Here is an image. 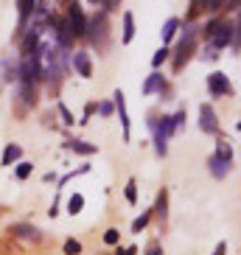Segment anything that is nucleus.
Returning <instances> with one entry per match:
<instances>
[{"label":"nucleus","instance_id":"423d86ee","mask_svg":"<svg viewBox=\"0 0 241 255\" xmlns=\"http://www.w3.org/2000/svg\"><path fill=\"white\" fill-rule=\"evenodd\" d=\"M208 90L216 98H222V96H230L233 93V84H230V79L225 73H211L208 76Z\"/></svg>","mask_w":241,"mask_h":255},{"label":"nucleus","instance_id":"c9c22d12","mask_svg":"<svg viewBox=\"0 0 241 255\" xmlns=\"http://www.w3.org/2000/svg\"><path fill=\"white\" fill-rule=\"evenodd\" d=\"M227 253V244H225V241H222V244H216V253H213V255H225Z\"/></svg>","mask_w":241,"mask_h":255},{"label":"nucleus","instance_id":"7c9ffc66","mask_svg":"<svg viewBox=\"0 0 241 255\" xmlns=\"http://www.w3.org/2000/svg\"><path fill=\"white\" fill-rule=\"evenodd\" d=\"M225 6H227V0H211V6L208 8H211V11H222Z\"/></svg>","mask_w":241,"mask_h":255},{"label":"nucleus","instance_id":"6ab92c4d","mask_svg":"<svg viewBox=\"0 0 241 255\" xmlns=\"http://www.w3.org/2000/svg\"><path fill=\"white\" fill-rule=\"evenodd\" d=\"M68 149L76 151V154H96V146L84 140H68Z\"/></svg>","mask_w":241,"mask_h":255},{"label":"nucleus","instance_id":"cd10ccee","mask_svg":"<svg viewBox=\"0 0 241 255\" xmlns=\"http://www.w3.org/2000/svg\"><path fill=\"white\" fill-rule=\"evenodd\" d=\"M79 253H82V244L79 241H73V239L65 241V255H79Z\"/></svg>","mask_w":241,"mask_h":255},{"label":"nucleus","instance_id":"6e6552de","mask_svg":"<svg viewBox=\"0 0 241 255\" xmlns=\"http://www.w3.org/2000/svg\"><path fill=\"white\" fill-rule=\"evenodd\" d=\"M115 107H118V121L120 129H123V140H129V110H126V98H123V90H115Z\"/></svg>","mask_w":241,"mask_h":255},{"label":"nucleus","instance_id":"f257e3e1","mask_svg":"<svg viewBox=\"0 0 241 255\" xmlns=\"http://www.w3.org/2000/svg\"><path fill=\"white\" fill-rule=\"evenodd\" d=\"M239 23H225V20H213V23H208L202 28V37L208 39V45L213 48V51H222V48L230 45V39H233V31Z\"/></svg>","mask_w":241,"mask_h":255},{"label":"nucleus","instance_id":"f8f14e48","mask_svg":"<svg viewBox=\"0 0 241 255\" xmlns=\"http://www.w3.org/2000/svg\"><path fill=\"white\" fill-rule=\"evenodd\" d=\"M20 157H23V149H20V143H8L6 149H3V157H0V163H3V165H14Z\"/></svg>","mask_w":241,"mask_h":255},{"label":"nucleus","instance_id":"aec40b11","mask_svg":"<svg viewBox=\"0 0 241 255\" xmlns=\"http://www.w3.org/2000/svg\"><path fill=\"white\" fill-rule=\"evenodd\" d=\"M208 6H211V0H191V8H188V20H194V17H199L202 11H208Z\"/></svg>","mask_w":241,"mask_h":255},{"label":"nucleus","instance_id":"bb28decb","mask_svg":"<svg viewBox=\"0 0 241 255\" xmlns=\"http://www.w3.org/2000/svg\"><path fill=\"white\" fill-rule=\"evenodd\" d=\"M126 202H132V205L137 202V182L135 180L126 182Z\"/></svg>","mask_w":241,"mask_h":255},{"label":"nucleus","instance_id":"4468645a","mask_svg":"<svg viewBox=\"0 0 241 255\" xmlns=\"http://www.w3.org/2000/svg\"><path fill=\"white\" fill-rule=\"evenodd\" d=\"M163 87H166V82H163V76H160L157 70H154V73H151L149 79L143 82V93H146V96H151V93L163 90Z\"/></svg>","mask_w":241,"mask_h":255},{"label":"nucleus","instance_id":"7ed1b4c3","mask_svg":"<svg viewBox=\"0 0 241 255\" xmlns=\"http://www.w3.org/2000/svg\"><path fill=\"white\" fill-rule=\"evenodd\" d=\"M196 51V28H185V34L180 37L177 42V51H174V70H182L185 68V62L191 59V53Z\"/></svg>","mask_w":241,"mask_h":255},{"label":"nucleus","instance_id":"0eeeda50","mask_svg":"<svg viewBox=\"0 0 241 255\" xmlns=\"http://www.w3.org/2000/svg\"><path fill=\"white\" fill-rule=\"evenodd\" d=\"M199 127H202V132H208V135H219V121H216L213 107H208V104L199 107Z\"/></svg>","mask_w":241,"mask_h":255},{"label":"nucleus","instance_id":"b1692460","mask_svg":"<svg viewBox=\"0 0 241 255\" xmlns=\"http://www.w3.org/2000/svg\"><path fill=\"white\" fill-rule=\"evenodd\" d=\"M31 171H34V165H31V163H20V160H17V171H14L17 180H28Z\"/></svg>","mask_w":241,"mask_h":255},{"label":"nucleus","instance_id":"4be33fe9","mask_svg":"<svg viewBox=\"0 0 241 255\" xmlns=\"http://www.w3.org/2000/svg\"><path fill=\"white\" fill-rule=\"evenodd\" d=\"M82 208H84V196L82 194H73L68 199V213H70V216H76V213H82Z\"/></svg>","mask_w":241,"mask_h":255},{"label":"nucleus","instance_id":"2f4dec72","mask_svg":"<svg viewBox=\"0 0 241 255\" xmlns=\"http://www.w3.org/2000/svg\"><path fill=\"white\" fill-rule=\"evenodd\" d=\"M115 255H137V247H126V250L118 247V250H115Z\"/></svg>","mask_w":241,"mask_h":255},{"label":"nucleus","instance_id":"412c9836","mask_svg":"<svg viewBox=\"0 0 241 255\" xmlns=\"http://www.w3.org/2000/svg\"><path fill=\"white\" fill-rule=\"evenodd\" d=\"M216 157H222L225 163H233V149H230V143H227V140H219L216 143Z\"/></svg>","mask_w":241,"mask_h":255},{"label":"nucleus","instance_id":"4c0bfd02","mask_svg":"<svg viewBox=\"0 0 241 255\" xmlns=\"http://www.w3.org/2000/svg\"><path fill=\"white\" fill-rule=\"evenodd\" d=\"M90 3H101V0H90Z\"/></svg>","mask_w":241,"mask_h":255},{"label":"nucleus","instance_id":"a211bd4d","mask_svg":"<svg viewBox=\"0 0 241 255\" xmlns=\"http://www.w3.org/2000/svg\"><path fill=\"white\" fill-rule=\"evenodd\" d=\"M34 6H37V0H17V14H20L23 23L34 14Z\"/></svg>","mask_w":241,"mask_h":255},{"label":"nucleus","instance_id":"a878e982","mask_svg":"<svg viewBox=\"0 0 241 255\" xmlns=\"http://www.w3.org/2000/svg\"><path fill=\"white\" fill-rule=\"evenodd\" d=\"M168 53H171V51H168V48L163 45V48H160L157 53H154V56H151V65H154V68H160V65H163V62L168 59Z\"/></svg>","mask_w":241,"mask_h":255},{"label":"nucleus","instance_id":"72a5a7b5","mask_svg":"<svg viewBox=\"0 0 241 255\" xmlns=\"http://www.w3.org/2000/svg\"><path fill=\"white\" fill-rule=\"evenodd\" d=\"M149 255H163V250H160L157 241H151V244H149Z\"/></svg>","mask_w":241,"mask_h":255},{"label":"nucleus","instance_id":"f704fd0d","mask_svg":"<svg viewBox=\"0 0 241 255\" xmlns=\"http://www.w3.org/2000/svg\"><path fill=\"white\" fill-rule=\"evenodd\" d=\"M93 113H96V104H87V110H84V121L90 118V115H93ZM84 121H82V124H84Z\"/></svg>","mask_w":241,"mask_h":255},{"label":"nucleus","instance_id":"c85d7f7f","mask_svg":"<svg viewBox=\"0 0 241 255\" xmlns=\"http://www.w3.org/2000/svg\"><path fill=\"white\" fill-rule=\"evenodd\" d=\"M118 239H120V233L115 230V227H110V230L104 233V244H118Z\"/></svg>","mask_w":241,"mask_h":255},{"label":"nucleus","instance_id":"c756f323","mask_svg":"<svg viewBox=\"0 0 241 255\" xmlns=\"http://www.w3.org/2000/svg\"><path fill=\"white\" fill-rule=\"evenodd\" d=\"M59 115H62V121H65L68 127H70V124H73V115H70V110H68V107H65V104H59Z\"/></svg>","mask_w":241,"mask_h":255},{"label":"nucleus","instance_id":"9b49d317","mask_svg":"<svg viewBox=\"0 0 241 255\" xmlns=\"http://www.w3.org/2000/svg\"><path fill=\"white\" fill-rule=\"evenodd\" d=\"M8 233L17 236V239H31V241L39 239V230H37V227H31V225H11V227H8Z\"/></svg>","mask_w":241,"mask_h":255},{"label":"nucleus","instance_id":"f3484780","mask_svg":"<svg viewBox=\"0 0 241 255\" xmlns=\"http://www.w3.org/2000/svg\"><path fill=\"white\" fill-rule=\"evenodd\" d=\"M168 191H160V196H157V205H154V210L151 213H157V219L160 222H166V216H168Z\"/></svg>","mask_w":241,"mask_h":255},{"label":"nucleus","instance_id":"9d476101","mask_svg":"<svg viewBox=\"0 0 241 255\" xmlns=\"http://www.w3.org/2000/svg\"><path fill=\"white\" fill-rule=\"evenodd\" d=\"M73 68L79 70V76H84V79H90L93 76V65H90V53H84V51H76L73 53Z\"/></svg>","mask_w":241,"mask_h":255},{"label":"nucleus","instance_id":"dca6fc26","mask_svg":"<svg viewBox=\"0 0 241 255\" xmlns=\"http://www.w3.org/2000/svg\"><path fill=\"white\" fill-rule=\"evenodd\" d=\"M177 28H180V20H177V17H168V20H166V25H163V31H160V37H163V45L174 39Z\"/></svg>","mask_w":241,"mask_h":255},{"label":"nucleus","instance_id":"20e7f679","mask_svg":"<svg viewBox=\"0 0 241 255\" xmlns=\"http://www.w3.org/2000/svg\"><path fill=\"white\" fill-rule=\"evenodd\" d=\"M90 39L98 51H104L107 42H110V20H107V11H98L90 23Z\"/></svg>","mask_w":241,"mask_h":255},{"label":"nucleus","instance_id":"393cba45","mask_svg":"<svg viewBox=\"0 0 241 255\" xmlns=\"http://www.w3.org/2000/svg\"><path fill=\"white\" fill-rule=\"evenodd\" d=\"M149 219H151V210H146V213H140V216H137L135 222H132V233H140L146 225H149Z\"/></svg>","mask_w":241,"mask_h":255},{"label":"nucleus","instance_id":"473e14b6","mask_svg":"<svg viewBox=\"0 0 241 255\" xmlns=\"http://www.w3.org/2000/svg\"><path fill=\"white\" fill-rule=\"evenodd\" d=\"M98 113L110 118V115H113V104H98Z\"/></svg>","mask_w":241,"mask_h":255},{"label":"nucleus","instance_id":"39448f33","mask_svg":"<svg viewBox=\"0 0 241 255\" xmlns=\"http://www.w3.org/2000/svg\"><path fill=\"white\" fill-rule=\"evenodd\" d=\"M65 20H68L70 34H73V37H84V34H87V17H84L82 6H79L76 0H70V3H68V14H65Z\"/></svg>","mask_w":241,"mask_h":255},{"label":"nucleus","instance_id":"5701e85b","mask_svg":"<svg viewBox=\"0 0 241 255\" xmlns=\"http://www.w3.org/2000/svg\"><path fill=\"white\" fill-rule=\"evenodd\" d=\"M37 45H39V31H31L28 37L23 39V56H25V53H31Z\"/></svg>","mask_w":241,"mask_h":255},{"label":"nucleus","instance_id":"e433bc0d","mask_svg":"<svg viewBox=\"0 0 241 255\" xmlns=\"http://www.w3.org/2000/svg\"><path fill=\"white\" fill-rule=\"evenodd\" d=\"M62 3H65V6H68V3H70V0H62Z\"/></svg>","mask_w":241,"mask_h":255},{"label":"nucleus","instance_id":"2eb2a0df","mask_svg":"<svg viewBox=\"0 0 241 255\" xmlns=\"http://www.w3.org/2000/svg\"><path fill=\"white\" fill-rule=\"evenodd\" d=\"M208 165H211L213 177H219V180H222V177H225V174L230 171V163H225V160L216 157V154H211V157H208Z\"/></svg>","mask_w":241,"mask_h":255},{"label":"nucleus","instance_id":"f03ea898","mask_svg":"<svg viewBox=\"0 0 241 255\" xmlns=\"http://www.w3.org/2000/svg\"><path fill=\"white\" fill-rule=\"evenodd\" d=\"M151 132H154V149H157V154L163 157L168 151V137L177 132V124H174V115H163L160 121H151Z\"/></svg>","mask_w":241,"mask_h":255},{"label":"nucleus","instance_id":"ddd939ff","mask_svg":"<svg viewBox=\"0 0 241 255\" xmlns=\"http://www.w3.org/2000/svg\"><path fill=\"white\" fill-rule=\"evenodd\" d=\"M132 39H135V17H132V11H126V14H123V34H120V42L129 45Z\"/></svg>","mask_w":241,"mask_h":255},{"label":"nucleus","instance_id":"1a4fd4ad","mask_svg":"<svg viewBox=\"0 0 241 255\" xmlns=\"http://www.w3.org/2000/svg\"><path fill=\"white\" fill-rule=\"evenodd\" d=\"M53 31H56V39H59V48H68L73 45V34H70V25L65 17H59V20H51Z\"/></svg>","mask_w":241,"mask_h":255}]
</instances>
